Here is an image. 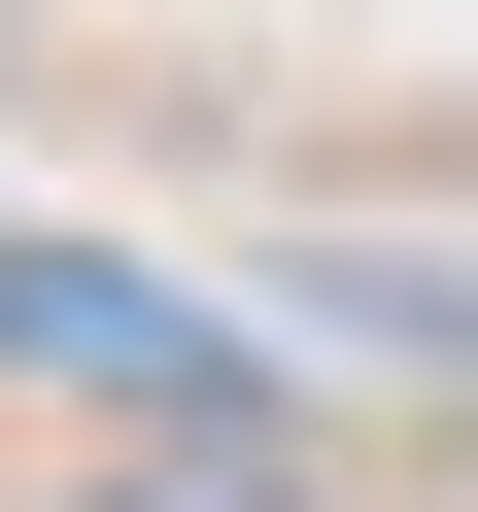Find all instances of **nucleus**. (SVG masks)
I'll return each mask as SVG.
<instances>
[{
  "label": "nucleus",
  "instance_id": "obj_1",
  "mask_svg": "<svg viewBox=\"0 0 478 512\" xmlns=\"http://www.w3.org/2000/svg\"><path fill=\"white\" fill-rule=\"evenodd\" d=\"M0 376H69V410H137V444H274V342L171 308V274H103V239H0Z\"/></svg>",
  "mask_w": 478,
  "mask_h": 512
},
{
  "label": "nucleus",
  "instance_id": "obj_2",
  "mask_svg": "<svg viewBox=\"0 0 478 512\" xmlns=\"http://www.w3.org/2000/svg\"><path fill=\"white\" fill-rule=\"evenodd\" d=\"M308 342H376V376L478 410V239H308Z\"/></svg>",
  "mask_w": 478,
  "mask_h": 512
},
{
  "label": "nucleus",
  "instance_id": "obj_3",
  "mask_svg": "<svg viewBox=\"0 0 478 512\" xmlns=\"http://www.w3.org/2000/svg\"><path fill=\"white\" fill-rule=\"evenodd\" d=\"M69 512H308V444H103Z\"/></svg>",
  "mask_w": 478,
  "mask_h": 512
}]
</instances>
